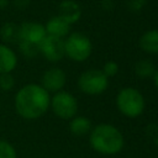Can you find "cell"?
Returning a JSON list of instances; mask_svg holds the SVG:
<instances>
[{
  "instance_id": "cell-22",
  "label": "cell",
  "mask_w": 158,
  "mask_h": 158,
  "mask_svg": "<svg viewBox=\"0 0 158 158\" xmlns=\"http://www.w3.org/2000/svg\"><path fill=\"white\" fill-rule=\"evenodd\" d=\"M31 0H12V4L16 9H20V10H23L26 7H28Z\"/></svg>"
},
{
  "instance_id": "cell-21",
  "label": "cell",
  "mask_w": 158,
  "mask_h": 158,
  "mask_svg": "<svg viewBox=\"0 0 158 158\" xmlns=\"http://www.w3.org/2000/svg\"><path fill=\"white\" fill-rule=\"evenodd\" d=\"M147 1L148 0H126V5H127V9L130 11L138 12L146 6Z\"/></svg>"
},
{
  "instance_id": "cell-9",
  "label": "cell",
  "mask_w": 158,
  "mask_h": 158,
  "mask_svg": "<svg viewBox=\"0 0 158 158\" xmlns=\"http://www.w3.org/2000/svg\"><path fill=\"white\" fill-rule=\"evenodd\" d=\"M47 36L44 25L36 21H26L19 26V41H26L30 43L40 44V42Z\"/></svg>"
},
{
  "instance_id": "cell-14",
  "label": "cell",
  "mask_w": 158,
  "mask_h": 158,
  "mask_svg": "<svg viewBox=\"0 0 158 158\" xmlns=\"http://www.w3.org/2000/svg\"><path fill=\"white\" fill-rule=\"evenodd\" d=\"M91 121L83 115H75L69 120V131L74 136H85L91 131Z\"/></svg>"
},
{
  "instance_id": "cell-3",
  "label": "cell",
  "mask_w": 158,
  "mask_h": 158,
  "mask_svg": "<svg viewBox=\"0 0 158 158\" xmlns=\"http://www.w3.org/2000/svg\"><path fill=\"white\" fill-rule=\"evenodd\" d=\"M117 110L128 118L138 117L143 114L146 107V100L142 93L133 86L122 88L115 99Z\"/></svg>"
},
{
  "instance_id": "cell-2",
  "label": "cell",
  "mask_w": 158,
  "mask_h": 158,
  "mask_svg": "<svg viewBox=\"0 0 158 158\" xmlns=\"http://www.w3.org/2000/svg\"><path fill=\"white\" fill-rule=\"evenodd\" d=\"M89 143L91 148L105 156H114L122 151L125 138L122 132L111 123H99L89 132Z\"/></svg>"
},
{
  "instance_id": "cell-1",
  "label": "cell",
  "mask_w": 158,
  "mask_h": 158,
  "mask_svg": "<svg viewBox=\"0 0 158 158\" xmlns=\"http://www.w3.org/2000/svg\"><path fill=\"white\" fill-rule=\"evenodd\" d=\"M51 94L37 83L21 86L15 95L14 105L19 116L25 120H37L49 110Z\"/></svg>"
},
{
  "instance_id": "cell-10",
  "label": "cell",
  "mask_w": 158,
  "mask_h": 158,
  "mask_svg": "<svg viewBox=\"0 0 158 158\" xmlns=\"http://www.w3.org/2000/svg\"><path fill=\"white\" fill-rule=\"evenodd\" d=\"M70 26L72 25H69L59 15H56L46 22L44 28H46V33L49 36L58 37V38H65L70 33Z\"/></svg>"
},
{
  "instance_id": "cell-24",
  "label": "cell",
  "mask_w": 158,
  "mask_h": 158,
  "mask_svg": "<svg viewBox=\"0 0 158 158\" xmlns=\"http://www.w3.org/2000/svg\"><path fill=\"white\" fill-rule=\"evenodd\" d=\"M153 83H154V86L157 88V90H158V69H156V72H154V74H153Z\"/></svg>"
},
{
  "instance_id": "cell-7",
  "label": "cell",
  "mask_w": 158,
  "mask_h": 158,
  "mask_svg": "<svg viewBox=\"0 0 158 158\" xmlns=\"http://www.w3.org/2000/svg\"><path fill=\"white\" fill-rule=\"evenodd\" d=\"M40 53L52 63H57L62 60L65 54H64V38H58L47 35L38 44Z\"/></svg>"
},
{
  "instance_id": "cell-16",
  "label": "cell",
  "mask_w": 158,
  "mask_h": 158,
  "mask_svg": "<svg viewBox=\"0 0 158 158\" xmlns=\"http://www.w3.org/2000/svg\"><path fill=\"white\" fill-rule=\"evenodd\" d=\"M0 37L5 43H17L19 37V25L14 22H5L0 27Z\"/></svg>"
},
{
  "instance_id": "cell-4",
  "label": "cell",
  "mask_w": 158,
  "mask_h": 158,
  "mask_svg": "<svg viewBox=\"0 0 158 158\" xmlns=\"http://www.w3.org/2000/svg\"><path fill=\"white\" fill-rule=\"evenodd\" d=\"M93 52L90 38L81 32H72L64 38V54L73 62H85Z\"/></svg>"
},
{
  "instance_id": "cell-8",
  "label": "cell",
  "mask_w": 158,
  "mask_h": 158,
  "mask_svg": "<svg viewBox=\"0 0 158 158\" xmlns=\"http://www.w3.org/2000/svg\"><path fill=\"white\" fill-rule=\"evenodd\" d=\"M65 83H67L65 72L59 67H51L43 72L40 84L49 94H54L63 90Z\"/></svg>"
},
{
  "instance_id": "cell-17",
  "label": "cell",
  "mask_w": 158,
  "mask_h": 158,
  "mask_svg": "<svg viewBox=\"0 0 158 158\" xmlns=\"http://www.w3.org/2000/svg\"><path fill=\"white\" fill-rule=\"evenodd\" d=\"M17 44H19V49H20L21 54L26 58H35L37 54H40L38 44L30 43L26 41H19Z\"/></svg>"
},
{
  "instance_id": "cell-15",
  "label": "cell",
  "mask_w": 158,
  "mask_h": 158,
  "mask_svg": "<svg viewBox=\"0 0 158 158\" xmlns=\"http://www.w3.org/2000/svg\"><path fill=\"white\" fill-rule=\"evenodd\" d=\"M156 67L153 64L152 60L149 59H141L138 62L135 63L133 67V72L136 74V77L141 78V79H147V78H152L154 72H156Z\"/></svg>"
},
{
  "instance_id": "cell-12",
  "label": "cell",
  "mask_w": 158,
  "mask_h": 158,
  "mask_svg": "<svg viewBox=\"0 0 158 158\" xmlns=\"http://www.w3.org/2000/svg\"><path fill=\"white\" fill-rule=\"evenodd\" d=\"M17 56L6 43H0V74L12 73L17 67Z\"/></svg>"
},
{
  "instance_id": "cell-23",
  "label": "cell",
  "mask_w": 158,
  "mask_h": 158,
  "mask_svg": "<svg viewBox=\"0 0 158 158\" xmlns=\"http://www.w3.org/2000/svg\"><path fill=\"white\" fill-rule=\"evenodd\" d=\"M102 1V7L105 10H111L114 7V2L112 0H101Z\"/></svg>"
},
{
  "instance_id": "cell-5",
  "label": "cell",
  "mask_w": 158,
  "mask_h": 158,
  "mask_svg": "<svg viewBox=\"0 0 158 158\" xmlns=\"http://www.w3.org/2000/svg\"><path fill=\"white\" fill-rule=\"evenodd\" d=\"M77 84L79 90L86 95H100L106 91L109 86V78L101 69L91 68L83 72L78 77Z\"/></svg>"
},
{
  "instance_id": "cell-13",
  "label": "cell",
  "mask_w": 158,
  "mask_h": 158,
  "mask_svg": "<svg viewBox=\"0 0 158 158\" xmlns=\"http://www.w3.org/2000/svg\"><path fill=\"white\" fill-rule=\"evenodd\" d=\"M139 48L148 54H158V28L148 30L138 40Z\"/></svg>"
},
{
  "instance_id": "cell-20",
  "label": "cell",
  "mask_w": 158,
  "mask_h": 158,
  "mask_svg": "<svg viewBox=\"0 0 158 158\" xmlns=\"http://www.w3.org/2000/svg\"><path fill=\"white\" fill-rule=\"evenodd\" d=\"M101 70H102V73H104L107 78H111V77H115V75L118 73L120 67H118L117 62H115V60H107V62L104 64V67L101 68Z\"/></svg>"
},
{
  "instance_id": "cell-18",
  "label": "cell",
  "mask_w": 158,
  "mask_h": 158,
  "mask_svg": "<svg viewBox=\"0 0 158 158\" xmlns=\"http://www.w3.org/2000/svg\"><path fill=\"white\" fill-rule=\"evenodd\" d=\"M0 158H17L15 147L6 139H0Z\"/></svg>"
},
{
  "instance_id": "cell-27",
  "label": "cell",
  "mask_w": 158,
  "mask_h": 158,
  "mask_svg": "<svg viewBox=\"0 0 158 158\" xmlns=\"http://www.w3.org/2000/svg\"><path fill=\"white\" fill-rule=\"evenodd\" d=\"M0 110H1V102H0Z\"/></svg>"
},
{
  "instance_id": "cell-6",
  "label": "cell",
  "mask_w": 158,
  "mask_h": 158,
  "mask_svg": "<svg viewBox=\"0 0 158 158\" xmlns=\"http://www.w3.org/2000/svg\"><path fill=\"white\" fill-rule=\"evenodd\" d=\"M49 109L58 118L70 120L75 115H78L79 105L77 98L72 93L60 90L51 96Z\"/></svg>"
},
{
  "instance_id": "cell-19",
  "label": "cell",
  "mask_w": 158,
  "mask_h": 158,
  "mask_svg": "<svg viewBox=\"0 0 158 158\" xmlns=\"http://www.w3.org/2000/svg\"><path fill=\"white\" fill-rule=\"evenodd\" d=\"M15 86V77L12 73L0 74V89L4 91H11Z\"/></svg>"
},
{
  "instance_id": "cell-11",
  "label": "cell",
  "mask_w": 158,
  "mask_h": 158,
  "mask_svg": "<svg viewBox=\"0 0 158 158\" xmlns=\"http://www.w3.org/2000/svg\"><path fill=\"white\" fill-rule=\"evenodd\" d=\"M58 15L69 25L78 22L81 17V7L74 0H63L58 7Z\"/></svg>"
},
{
  "instance_id": "cell-26",
  "label": "cell",
  "mask_w": 158,
  "mask_h": 158,
  "mask_svg": "<svg viewBox=\"0 0 158 158\" xmlns=\"http://www.w3.org/2000/svg\"><path fill=\"white\" fill-rule=\"evenodd\" d=\"M156 143H157V144H158V136H157V137H156Z\"/></svg>"
},
{
  "instance_id": "cell-25",
  "label": "cell",
  "mask_w": 158,
  "mask_h": 158,
  "mask_svg": "<svg viewBox=\"0 0 158 158\" xmlns=\"http://www.w3.org/2000/svg\"><path fill=\"white\" fill-rule=\"evenodd\" d=\"M10 4V0H0V9H6Z\"/></svg>"
}]
</instances>
